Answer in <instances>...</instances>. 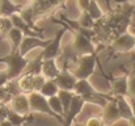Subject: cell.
<instances>
[{
    "mask_svg": "<svg viewBox=\"0 0 135 126\" xmlns=\"http://www.w3.org/2000/svg\"><path fill=\"white\" fill-rule=\"evenodd\" d=\"M133 15H135L134 4L129 3V0H115V5L110 7L108 12L94 21L92 42L97 46V51L109 47L115 38L129 32Z\"/></svg>",
    "mask_w": 135,
    "mask_h": 126,
    "instance_id": "cell-1",
    "label": "cell"
},
{
    "mask_svg": "<svg viewBox=\"0 0 135 126\" xmlns=\"http://www.w3.org/2000/svg\"><path fill=\"white\" fill-rule=\"evenodd\" d=\"M66 3L67 0H29L28 5L22 7L18 15L34 32L42 33L44 30L37 28V21L54 16L56 11L64 8Z\"/></svg>",
    "mask_w": 135,
    "mask_h": 126,
    "instance_id": "cell-2",
    "label": "cell"
},
{
    "mask_svg": "<svg viewBox=\"0 0 135 126\" xmlns=\"http://www.w3.org/2000/svg\"><path fill=\"white\" fill-rule=\"evenodd\" d=\"M74 92L76 95H79L80 97H83L85 102L98 105L101 108H104L109 101H112L114 99L112 95H105V93H101V92L96 91L88 80H78L76 84H75Z\"/></svg>",
    "mask_w": 135,
    "mask_h": 126,
    "instance_id": "cell-3",
    "label": "cell"
},
{
    "mask_svg": "<svg viewBox=\"0 0 135 126\" xmlns=\"http://www.w3.org/2000/svg\"><path fill=\"white\" fill-rule=\"evenodd\" d=\"M0 63L7 64L8 78H9V80H15L20 75H22L26 64L29 63V59L26 57L21 55L18 50H16V51H11L9 54H7L4 57H0Z\"/></svg>",
    "mask_w": 135,
    "mask_h": 126,
    "instance_id": "cell-4",
    "label": "cell"
},
{
    "mask_svg": "<svg viewBox=\"0 0 135 126\" xmlns=\"http://www.w3.org/2000/svg\"><path fill=\"white\" fill-rule=\"evenodd\" d=\"M50 20H51L54 24H60L62 28L56 32L55 37L50 41V43L46 46L45 49H42L41 54H42L44 60H45V59H56L59 55H62V45H60L62 38H63V36H64V32L71 30V28H70L63 20H56L54 16H50ZM71 32H72V30H71Z\"/></svg>",
    "mask_w": 135,
    "mask_h": 126,
    "instance_id": "cell-5",
    "label": "cell"
},
{
    "mask_svg": "<svg viewBox=\"0 0 135 126\" xmlns=\"http://www.w3.org/2000/svg\"><path fill=\"white\" fill-rule=\"evenodd\" d=\"M97 54H83L76 58V68L72 70V75L78 80H88L94 72L97 64Z\"/></svg>",
    "mask_w": 135,
    "mask_h": 126,
    "instance_id": "cell-6",
    "label": "cell"
},
{
    "mask_svg": "<svg viewBox=\"0 0 135 126\" xmlns=\"http://www.w3.org/2000/svg\"><path fill=\"white\" fill-rule=\"evenodd\" d=\"M29 96V104H30V110L32 112H40V113H45L49 114L50 117L55 118L60 125H64V120L62 117H59L56 113L52 112V109L49 105V101L44 95H41L40 92H32L28 95Z\"/></svg>",
    "mask_w": 135,
    "mask_h": 126,
    "instance_id": "cell-7",
    "label": "cell"
},
{
    "mask_svg": "<svg viewBox=\"0 0 135 126\" xmlns=\"http://www.w3.org/2000/svg\"><path fill=\"white\" fill-rule=\"evenodd\" d=\"M113 51L118 53V54H126V53H131L135 49V40L134 36L130 32L123 33L122 36H119L118 38H115L112 42V45L109 46Z\"/></svg>",
    "mask_w": 135,
    "mask_h": 126,
    "instance_id": "cell-8",
    "label": "cell"
},
{
    "mask_svg": "<svg viewBox=\"0 0 135 126\" xmlns=\"http://www.w3.org/2000/svg\"><path fill=\"white\" fill-rule=\"evenodd\" d=\"M74 33H75V38H74L72 47L79 55H83V54H97L96 45L90 41L88 37H85L84 34H81L79 32H74Z\"/></svg>",
    "mask_w": 135,
    "mask_h": 126,
    "instance_id": "cell-9",
    "label": "cell"
},
{
    "mask_svg": "<svg viewBox=\"0 0 135 126\" xmlns=\"http://www.w3.org/2000/svg\"><path fill=\"white\" fill-rule=\"evenodd\" d=\"M54 80H55V83H56L59 89L72 91V92H74L75 84L78 82V79H76V78L72 75V72L68 70V66H63Z\"/></svg>",
    "mask_w": 135,
    "mask_h": 126,
    "instance_id": "cell-10",
    "label": "cell"
},
{
    "mask_svg": "<svg viewBox=\"0 0 135 126\" xmlns=\"http://www.w3.org/2000/svg\"><path fill=\"white\" fill-rule=\"evenodd\" d=\"M85 104H87V102L84 101V99L75 93V96H74V99H72V101H71L70 109H68V112L66 113L64 125L63 126H71L72 125V124L75 122L76 117L81 113V110H83V108H84Z\"/></svg>",
    "mask_w": 135,
    "mask_h": 126,
    "instance_id": "cell-11",
    "label": "cell"
},
{
    "mask_svg": "<svg viewBox=\"0 0 135 126\" xmlns=\"http://www.w3.org/2000/svg\"><path fill=\"white\" fill-rule=\"evenodd\" d=\"M110 80V95L113 97L117 96H129V83H127V78H129V72L126 75L122 76H117V78H109Z\"/></svg>",
    "mask_w": 135,
    "mask_h": 126,
    "instance_id": "cell-12",
    "label": "cell"
},
{
    "mask_svg": "<svg viewBox=\"0 0 135 126\" xmlns=\"http://www.w3.org/2000/svg\"><path fill=\"white\" fill-rule=\"evenodd\" d=\"M51 40H45V38H41V37H25L22 38V42L18 47V51L21 55L26 57L28 53H30L32 50L37 49V47H41V49H45L46 46L50 43Z\"/></svg>",
    "mask_w": 135,
    "mask_h": 126,
    "instance_id": "cell-13",
    "label": "cell"
},
{
    "mask_svg": "<svg viewBox=\"0 0 135 126\" xmlns=\"http://www.w3.org/2000/svg\"><path fill=\"white\" fill-rule=\"evenodd\" d=\"M9 108L18 113V114H22V116H28L32 113L30 110V104H29V96L25 95V93H18L16 96L12 97L11 102H9Z\"/></svg>",
    "mask_w": 135,
    "mask_h": 126,
    "instance_id": "cell-14",
    "label": "cell"
},
{
    "mask_svg": "<svg viewBox=\"0 0 135 126\" xmlns=\"http://www.w3.org/2000/svg\"><path fill=\"white\" fill-rule=\"evenodd\" d=\"M101 118H102V121L105 122L106 126L113 125V124H115V122H118L121 120V116H119V112H118V108H117L115 99H113L112 101H109L104 106V112H102Z\"/></svg>",
    "mask_w": 135,
    "mask_h": 126,
    "instance_id": "cell-15",
    "label": "cell"
},
{
    "mask_svg": "<svg viewBox=\"0 0 135 126\" xmlns=\"http://www.w3.org/2000/svg\"><path fill=\"white\" fill-rule=\"evenodd\" d=\"M11 21H12V25H13V28H17V29H20L21 32H22V34L25 36V37H41V38H44V36H42V33H38V32H34L24 20H22V17L18 15V13H15V15H12L11 17Z\"/></svg>",
    "mask_w": 135,
    "mask_h": 126,
    "instance_id": "cell-16",
    "label": "cell"
},
{
    "mask_svg": "<svg viewBox=\"0 0 135 126\" xmlns=\"http://www.w3.org/2000/svg\"><path fill=\"white\" fill-rule=\"evenodd\" d=\"M114 99H115V102H117V108H118L121 120L123 118L126 121H130L134 117V113H133V108H131L129 97L127 96H117Z\"/></svg>",
    "mask_w": 135,
    "mask_h": 126,
    "instance_id": "cell-17",
    "label": "cell"
},
{
    "mask_svg": "<svg viewBox=\"0 0 135 126\" xmlns=\"http://www.w3.org/2000/svg\"><path fill=\"white\" fill-rule=\"evenodd\" d=\"M60 68L56 63V59H45L42 63V71L41 74L46 79H55L56 75L59 74Z\"/></svg>",
    "mask_w": 135,
    "mask_h": 126,
    "instance_id": "cell-18",
    "label": "cell"
},
{
    "mask_svg": "<svg viewBox=\"0 0 135 126\" xmlns=\"http://www.w3.org/2000/svg\"><path fill=\"white\" fill-rule=\"evenodd\" d=\"M24 5L15 4L12 0H0V16L1 17H11L15 13H20Z\"/></svg>",
    "mask_w": 135,
    "mask_h": 126,
    "instance_id": "cell-19",
    "label": "cell"
},
{
    "mask_svg": "<svg viewBox=\"0 0 135 126\" xmlns=\"http://www.w3.org/2000/svg\"><path fill=\"white\" fill-rule=\"evenodd\" d=\"M17 85L21 93L29 95L32 92H34L33 89V75L29 74H22L17 78Z\"/></svg>",
    "mask_w": 135,
    "mask_h": 126,
    "instance_id": "cell-20",
    "label": "cell"
},
{
    "mask_svg": "<svg viewBox=\"0 0 135 126\" xmlns=\"http://www.w3.org/2000/svg\"><path fill=\"white\" fill-rule=\"evenodd\" d=\"M42 63H44V58H42V54L40 53V55H37L34 59L29 60V63L26 64V67H25L22 74H29V75H38V74H41Z\"/></svg>",
    "mask_w": 135,
    "mask_h": 126,
    "instance_id": "cell-21",
    "label": "cell"
},
{
    "mask_svg": "<svg viewBox=\"0 0 135 126\" xmlns=\"http://www.w3.org/2000/svg\"><path fill=\"white\" fill-rule=\"evenodd\" d=\"M7 120L13 126H22L24 124H26V122H29V121H33V120H34V116H33L32 113L28 114V116H22V114H18V113H16V112H13V110L11 109V112H9Z\"/></svg>",
    "mask_w": 135,
    "mask_h": 126,
    "instance_id": "cell-22",
    "label": "cell"
},
{
    "mask_svg": "<svg viewBox=\"0 0 135 126\" xmlns=\"http://www.w3.org/2000/svg\"><path fill=\"white\" fill-rule=\"evenodd\" d=\"M7 38L11 41V45H12V50L11 51H16L18 50L21 42H22V38H24V34L20 29L17 28H12L8 33H7Z\"/></svg>",
    "mask_w": 135,
    "mask_h": 126,
    "instance_id": "cell-23",
    "label": "cell"
},
{
    "mask_svg": "<svg viewBox=\"0 0 135 126\" xmlns=\"http://www.w3.org/2000/svg\"><path fill=\"white\" fill-rule=\"evenodd\" d=\"M56 96H58L59 100H60V104H62L63 110H64V117H66V113H67L68 109H70V105H71V101H72V99H74V96H75V92L59 89V92H58Z\"/></svg>",
    "mask_w": 135,
    "mask_h": 126,
    "instance_id": "cell-24",
    "label": "cell"
},
{
    "mask_svg": "<svg viewBox=\"0 0 135 126\" xmlns=\"http://www.w3.org/2000/svg\"><path fill=\"white\" fill-rule=\"evenodd\" d=\"M58 92H59V88H58V85H56L54 79H47L46 83L44 84V87H42L41 91H40V93L44 95L46 99L52 97V96H56Z\"/></svg>",
    "mask_w": 135,
    "mask_h": 126,
    "instance_id": "cell-25",
    "label": "cell"
},
{
    "mask_svg": "<svg viewBox=\"0 0 135 126\" xmlns=\"http://www.w3.org/2000/svg\"><path fill=\"white\" fill-rule=\"evenodd\" d=\"M47 101H49V105H50V108L52 109V112L56 113L59 117H62V118L64 120V110H63V106H62V104H60L59 97H58V96H52V97H49Z\"/></svg>",
    "mask_w": 135,
    "mask_h": 126,
    "instance_id": "cell-26",
    "label": "cell"
},
{
    "mask_svg": "<svg viewBox=\"0 0 135 126\" xmlns=\"http://www.w3.org/2000/svg\"><path fill=\"white\" fill-rule=\"evenodd\" d=\"M87 12H88V15H89L94 21H96V20H98V18L102 16V13H104V12H102V9L100 8V5H98L97 0H90Z\"/></svg>",
    "mask_w": 135,
    "mask_h": 126,
    "instance_id": "cell-27",
    "label": "cell"
},
{
    "mask_svg": "<svg viewBox=\"0 0 135 126\" xmlns=\"http://www.w3.org/2000/svg\"><path fill=\"white\" fill-rule=\"evenodd\" d=\"M127 83H129V97L135 100V54L133 57V67L131 71L129 72Z\"/></svg>",
    "mask_w": 135,
    "mask_h": 126,
    "instance_id": "cell-28",
    "label": "cell"
},
{
    "mask_svg": "<svg viewBox=\"0 0 135 126\" xmlns=\"http://www.w3.org/2000/svg\"><path fill=\"white\" fill-rule=\"evenodd\" d=\"M80 28H84V29H92L93 28V24H94V20L88 15L87 11H81V16L79 17L78 20Z\"/></svg>",
    "mask_w": 135,
    "mask_h": 126,
    "instance_id": "cell-29",
    "label": "cell"
},
{
    "mask_svg": "<svg viewBox=\"0 0 135 126\" xmlns=\"http://www.w3.org/2000/svg\"><path fill=\"white\" fill-rule=\"evenodd\" d=\"M46 80H47V79H46L42 74L33 75V89H34V92H40L41 88L44 87V84L46 83Z\"/></svg>",
    "mask_w": 135,
    "mask_h": 126,
    "instance_id": "cell-30",
    "label": "cell"
},
{
    "mask_svg": "<svg viewBox=\"0 0 135 126\" xmlns=\"http://www.w3.org/2000/svg\"><path fill=\"white\" fill-rule=\"evenodd\" d=\"M12 28H13V25H12L11 18H9V17H1V16H0V33H3V34L7 36V33H8Z\"/></svg>",
    "mask_w": 135,
    "mask_h": 126,
    "instance_id": "cell-31",
    "label": "cell"
},
{
    "mask_svg": "<svg viewBox=\"0 0 135 126\" xmlns=\"http://www.w3.org/2000/svg\"><path fill=\"white\" fill-rule=\"evenodd\" d=\"M9 112H11L9 105H8L7 102L0 101V122H1V121H4V120H7V117H8Z\"/></svg>",
    "mask_w": 135,
    "mask_h": 126,
    "instance_id": "cell-32",
    "label": "cell"
},
{
    "mask_svg": "<svg viewBox=\"0 0 135 126\" xmlns=\"http://www.w3.org/2000/svg\"><path fill=\"white\" fill-rule=\"evenodd\" d=\"M84 126H106V125H105V122L102 121L101 117H89L85 121Z\"/></svg>",
    "mask_w": 135,
    "mask_h": 126,
    "instance_id": "cell-33",
    "label": "cell"
},
{
    "mask_svg": "<svg viewBox=\"0 0 135 126\" xmlns=\"http://www.w3.org/2000/svg\"><path fill=\"white\" fill-rule=\"evenodd\" d=\"M8 82H9V78H8L7 71H0V87H4Z\"/></svg>",
    "mask_w": 135,
    "mask_h": 126,
    "instance_id": "cell-34",
    "label": "cell"
},
{
    "mask_svg": "<svg viewBox=\"0 0 135 126\" xmlns=\"http://www.w3.org/2000/svg\"><path fill=\"white\" fill-rule=\"evenodd\" d=\"M90 0H78V5L81 11H87L88 9V5H89Z\"/></svg>",
    "mask_w": 135,
    "mask_h": 126,
    "instance_id": "cell-35",
    "label": "cell"
},
{
    "mask_svg": "<svg viewBox=\"0 0 135 126\" xmlns=\"http://www.w3.org/2000/svg\"><path fill=\"white\" fill-rule=\"evenodd\" d=\"M129 32L134 36V40H135V22L133 21L131 24H130V28H129ZM134 53H135V49H134Z\"/></svg>",
    "mask_w": 135,
    "mask_h": 126,
    "instance_id": "cell-36",
    "label": "cell"
},
{
    "mask_svg": "<svg viewBox=\"0 0 135 126\" xmlns=\"http://www.w3.org/2000/svg\"><path fill=\"white\" fill-rule=\"evenodd\" d=\"M0 126H13V125H12L8 120H4V121H1V122H0Z\"/></svg>",
    "mask_w": 135,
    "mask_h": 126,
    "instance_id": "cell-37",
    "label": "cell"
},
{
    "mask_svg": "<svg viewBox=\"0 0 135 126\" xmlns=\"http://www.w3.org/2000/svg\"><path fill=\"white\" fill-rule=\"evenodd\" d=\"M71 126H84V125H83V124H75V122H74Z\"/></svg>",
    "mask_w": 135,
    "mask_h": 126,
    "instance_id": "cell-38",
    "label": "cell"
},
{
    "mask_svg": "<svg viewBox=\"0 0 135 126\" xmlns=\"http://www.w3.org/2000/svg\"><path fill=\"white\" fill-rule=\"evenodd\" d=\"M129 3H131V4H134L135 5V0H129Z\"/></svg>",
    "mask_w": 135,
    "mask_h": 126,
    "instance_id": "cell-39",
    "label": "cell"
}]
</instances>
